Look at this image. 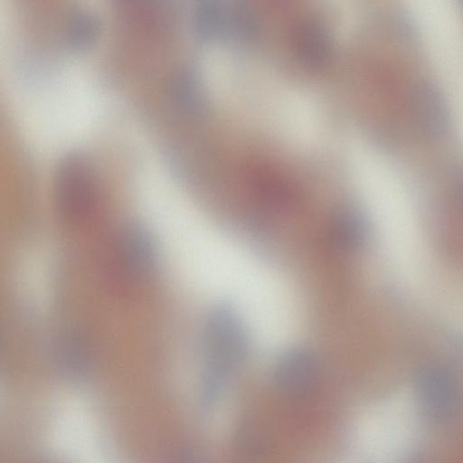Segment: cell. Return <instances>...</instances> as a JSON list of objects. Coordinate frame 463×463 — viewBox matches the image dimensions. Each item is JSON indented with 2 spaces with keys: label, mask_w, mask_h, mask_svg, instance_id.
Masks as SVG:
<instances>
[{
  "label": "cell",
  "mask_w": 463,
  "mask_h": 463,
  "mask_svg": "<svg viewBox=\"0 0 463 463\" xmlns=\"http://www.w3.org/2000/svg\"><path fill=\"white\" fill-rule=\"evenodd\" d=\"M416 408L410 398L402 396L383 402L368 416L364 431L365 448L383 462L402 457L416 432Z\"/></svg>",
  "instance_id": "6da1fadb"
},
{
  "label": "cell",
  "mask_w": 463,
  "mask_h": 463,
  "mask_svg": "<svg viewBox=\"0 0 463 463\" xmlns=\"http://www.w3.org/2000/svg\"><path fill=\"white\" fill-rule=\"evenodd\" d=\"M100 28V19L95 11L77 8L71 12L65 23V43L73 51H86L97 42Z\"/></svg>",
  "instance_id": "5b68a950"
},
{
  "label": "cell",
  "mask_w": 463,
  "mask_h": 463,
  "mask_svg": "<svg viewBox=\"0 0 463 463\" xmlns=\"http://www.w3.org/2000/svg\"><path fill=\"white\" fill-rule=\"evenodd\" d=\"M331 243L338 250H351L363 241L364 226L359 218L351 213L335 216L330 225Z\"/></svg>",
  "instance_id": "ba28073f"
},
{
  "label": "cell",
  "mask_w": 463,
  "mask_h": 463,
  "mask_svg": "<svg viewBox=\"0 0 463 463\" xmlns=\"http://www.w3.org/2000/svg\"><path fill=\"white\" fill-rule=\"evenodd\" d=\"M54 357L61 368L66 372H79L84 369L89 359V345L74 332L58 335L53 343Z\"/></svg>",
  "instance_id": "8992f818"
},
{
  "label": "cell",
  "mask_w": 463,
  "mask_h": 463,
  "mask_svg": "<svg viewBox=\"0 0 463 463\" xmlns=\"http://www.w3.org/2000/svg\"><path fill=\"white\" fill-rule=\"evenodd\" d=\"M116 256L124 275L133 280L149 278L158 264L156 242L142 224L129 222L120 230Z\"/></svg>",
  "instance_id": "277c9868"
},
{
  "label": "cell",
  "mask_w": 463,
  "mask_h": 463,
  "mask_svg": "<svg viewBox=\"0 0 463 463\" xmlns=\"http://www.w3.org/2000/svg\"><path fill=\"white\" fill-rule=\"evenodd\" d=\"M201 344L206 377L213 381L230 371L247 351L241 323L226 307L214 308L208 314Z\"/></svg>",
  "instance_id": "3957f363"
},
{
  "label": "cell",
  "mask_w": 463,
  "mask_h": 463,
  "mask_svg": "<svg viewBox=\"0 0 463 463\" xmlns=\"http://www.w3.org/2000/svg\"><path fill=\"white\" fill-rule=\"evenodd\" d=\"M99 184L91 160L83 153L71 151L57 162L53 176V200L58 213L79 221L97 207Z\"/></svg>",
  "instance_id": "7a4b0ae2"
},
{
  "label": "cell",
  "mask_w": 463,
  "mask_h": 463,
  "mask_svg": "<svg viewBox=\"0 0 463 463\" xmlns=\"http://www.w3.org/2000/svg\"><path fill=\"white\" fill-rule=\"evenodd\" d=\"M168 96L173 105L183 112L196 109L200 102V91L193 73L186 70L177 71L169 82Z\"/></svg>",
  "instance_id": "52a82bcc"
}]
</instances>
